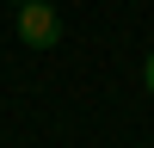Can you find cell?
Listing matches in <instances>:
<instances>
[{"mask_svg":"<svg viewBox=\"0 0 154 148\" xmlns=\"http://www.w3.org/2000/svg\"><path fill=\"white\" fill-rule=\"evenodd\" d=\"M19 6H25V0H19Z\"/></svg>","mask_w":154,"mask_h":148,"instance_id":"3957f363","label":"cell"},{"mask_svg":"<svg viewBox=\"0 0 154 148\" xmlns=\"http://www.w3.org/2000/svg\"><path fill=\"white\" fill-rule=\"evenodd\" d=\"M12 31H19L25 49H56V43H62V19H56V6H49V0H25Z\"/></svg>","mask_w":154,"mask_h":148,"instance_id":"6da1fadb","label":"cell"},{"mask_svg":"<svg viewBox=\"0 0 154 148\" xmlns=\"http://www.w3.org/2000/svg\"><path fill=\"white\" fill-rule=\"evenodd\" d=\"M142 86H148V99H154V49L142 56Z\"/></svg>","mask_w":154,"mask_h":148,"instance_id":"7a4b0ae2","label":"cell"}]
</instances>
